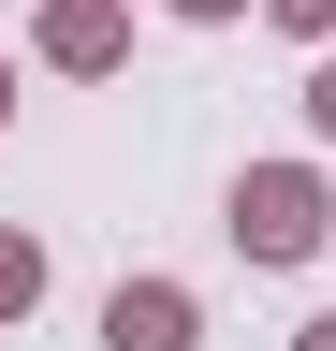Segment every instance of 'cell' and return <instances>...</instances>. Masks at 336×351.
I'll return each mask as SVG.
<instances>
[{
  "label": "cell",
  "instance_id": "obj_1",
  "mask_svg": "<svg viewBox=\"0 0 336 351\" xmlns=\"http://www.w3.org/2000/svg\"><path fill=\"white\" fill-rule=\"evenodd\" d=\"M234 234H248V263H307V249H322V191H307L292 161H263V176L234 191Z\"/></svg>",
  "mask_w": 336,
  "mask_h": 351
},
{
  "label": "cell",
  "instance_id": "obj_2",
  "mask_svg": "<svg viewBox=\"0 0 336 351\" xmlns=\"http://www.w3.org/2000/svg\"><path fill=\"white\" fill-rule=\"evenodd\" d=\"M103 337H117V351H190V293H176V278H132V293L103 307Z\"/></svg>",
  "mask_w": 336,
  "mask_h": 351
},
{
  "label": "cell",
  "instance_id": "obj_3",
  "mask_svg": "<svg viewBox=\"0 0 336 351\" xmlns=\"http://www.w3.org/2000/svg\"><path fill=\"white\" fill-rule=\"evenodd\" d=\"M44 59L103 73V59H117V0H59V15H44Z\"/></svg>",
  "mask_w": 336,
  "mask_h": 351
},
{
  "label": "cell",
  "instance_id": "obj_4",
  "mask_svg": "<svg viewBox=\"0 0 336 351\" xmlns=\"http://www.w3.org/2000/svg\"><path fill=\"white\" fill-rule=\"evenodd\" d=\"M29 293H44V249H29V234H0V322H15Z\"/></svg>",
  "mask_w": 336,
  "mask_h": 351
},
{
  "label": "cell",
  "instance_id": "obj_5",
  "mask_svg": "<svg viewBox=\"0 0 336 351\" xmlns=\"http://www.w3.org/2000/svg\"><path fill=\"white\" fill-rule=\"evenodd\" d=\"M278 15H292V29H336V0H278Z\"/></svg>",
  "mask_w": 336,
  "mask_h": 351
},
{
  "label": "cell",
  "instance_id": "obj_6",
  "mask_svg": "<svg viewBox=\"0 0 336 351\" xmlns=\"http://www.w3.org/2000/svg\"><path fill=\"white\" fill-rule=\"evenodd\" d=\"M307 117H322V132H336V73H322V88H307Z\"/></svg>",
  "mask_w": 336,
  "mask_h": 351
},
{
  "label": "cell",
  "instance_id": "obj_7",
  "mask_svg": "<svg viewBox=\"0 0 336 351\" xmlns=\"http://www.w3.org/2000/svg\"><path fill=\"white\" fill-rule=\"evenodd\" d=\"M307 351H336V322H307Z\"/></svg>",
  "mask_w": 336,
  "mask_h": 351
},
{
  "label": "cell",
  "instance_id": "obj_8",
  "mask_svg": "<svg viewBox=\"0 0 336 351\" xmlns=\"http://www.w3.org/2000/svg\"><path fill=\"white\" fill-rule=\"evenodd\" d=\"M190 15H234V0H190Z\"/></svg>",
  "mask_w": 336,
  "mask_h": 351
},
{
  "label": "cell",
  "instance_id": "obj_9",
  "mask_svg": "<svg viewBox=\"0 0 336 351\" xmlns=\"http://www.w3.org/2000/svg\"><path fill=\"white\" fill-rule=\"evenodd\" d=\"M0 103H15V88H0Z\"/></svg>",
  "mask_w": 336,
  "mask_h": 351
}]
</instances>
